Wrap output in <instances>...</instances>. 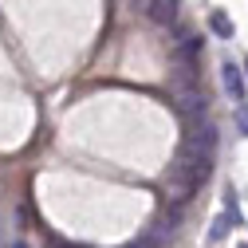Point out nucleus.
<instances>
[{
	"instance_id": "9d476101",
	"label": "nucleus",
	"mask_w": 248,
	"mask_h": 248,
	"mask_svg": "<svg viewBox=\"0 0 248 248\" xmlns=\"http://www.w3.org/2000/svg\"><path fill=\"white\" fill-rule=\"evenodd\" d=\"M55 248H75V244H55Z\"/></svg>"
},
{
	"instance_id": "6e6552de",
	"label": "nucleus",
	"mask_w": 248,
	"mask_h": 248,
	"mask_svg": "<svg viewBox=\"0 0 248 248\" xmlns=\"http://www.w3.org/2000/svg\"><path fill=\"white\" fill-rule=\"evenodd\" d=\"M221 236H229V213L217 217V225H213V240H221Z\"/></svg>"
},
{
	"instance_id": "0eeeda50",
	"label": "nucleus",
	"mask_w": 248,
	"mask_h": 248,
	"mask_svg": "<svg viewBox=\"0 0 248 248\" xmlns=\"http://www.w3.org/2000/svg\"><path fill=\"white\" fill-rule=\"evenodd\" d=\"M126 248H162V240H158V232L150 229V232H142V236H138L134 244H126Z\"/></svg>"
},
{
	"instance_id": "f257e3e1",
	"label": "nucleus",
	"mask_w": 248,
	"mask_h": 248,
	"mask_svg": "<svg viewBox=\"0 0 248 248\" xmlns=\"http://www.w3.org/2000/svg\"><path fill=\"white\" fill-rule=\"evenodd\" d=\"M213 173V154H201V150H189V146H181L177 150V162L170 166V181H166V189H170V201L173 205H185L201 185L209 181Z\"/></svg>"
},
{
	"instance_id": "20e7f679",
	"label": "nucleus",
	"mask_w": 248,
	"mask_h": 248,
	"mask_svg": "<svg viewBox=\"0 0 248 248\" xmlns=\"http://www.w3.org/2000/svg\"><path fill=\"white\" fill-rule=\"evenodd\" d=\"M177 12H181V0H150V4H146V16L154 24H162V28L177 24Z\"/></svg>"
},
{
	"instance_id": "7ed1b4c3",
	"label": "nucleus",
	"mask_w": 248,
	"mask_h": 248,
	"mask_svg": "<svg viewBox=\"0 0 248 248\" xmlns=\"http://www.w3.org/2000/svg\"><path fill=\"white\" fill-rule=\"evenodd\" d=\"M173 103H177V114H185V118H201V114L209 110V99H205V91H201L197 83L173 87Z\"/></svg>"
},
{
	"instance_id": "9b49d317",
	"label": "nucleus",
	"mask_w": 248,
	"mask_h": 248,
	"mask_svg": "<svg viewBox=\"0 0 248 248\" xmlns=\"http://www.w3.org/2000/svg\"><path fill=\"white\" fill-rule=\"evenodd\" d=\"M244 71H248V59H244Z\"/></svg>"
},
{
	"instance_id": "39448f33",
	"label": "nucleus",
	"mask_w": 248,
	"mask_h": 248,
	"mask_svg": "<svg viewBox=\"0 0 248 248\" xmlns=\"http://www.w3.org/2000/svg\"><path fill=\"white\" fill-rule=\"evenodd\" d=\"M221 71H225V91H229V95H232V99L240 103V99H244V75H240V67L225 63Z\"/></svg>"
},
{
	"instance_id": "423d86ee",
	"label": "nucleus",
	"mask_w": 248,
	"mask_h": 248,
	"mask_svg": "<svg viewBox=\"0 0 248 248\" xmlns=\"http://www.w3.org/2000/svg\"><path fill=\"white\" fill-rule=\"evenodd\" d=\"M209 28H213L221 40H232V20H229L225 12H213V16H209Z\"/></svg>"
},
{
	"instance_id": "1a4fd4ad",
	"label": "nucleus",
	"mask_w": 248,
	"mask_h": 248,
	"mask_svg": "<svg viewBox=\"0 0 248 248\" xmlns=\"http://www.w3.org/2000/svg\"><path fill=\"white\" fill-rule=\"evenodd\" d=\"M236 126H240V134H248V107L236 110Z\"/></svg>"
},
{
	"instance_id": "f03ea898",
	"label": "nucleus",
	"mask_w": 248,
	"mask_h": 248,
	"mask_svg": "<svg viewBox=\"0 0 248 248\" xmlns=\"http://www.w3.org/2000/svg\"><path fill=\"white\" fill-rule=\"evenodd\" d=\"M181 146L189 150H201V154H217V126L201 114V118H189V126H185V138Z\"/></svg>"
}]
</instances>
